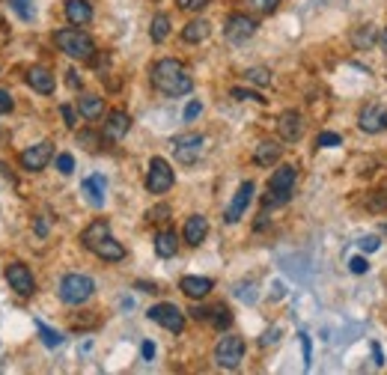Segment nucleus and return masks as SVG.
I'll use <instances>...</instances> for the list:
<instances>
[{"instance_id":"f257e3e1","label":"nucleus","mask_w":387,"mask_h":375,"mask_svg":"<svg viewBox=\"0 0 387 375\" xmlns=\"http://www.w3.org/2000/svg\"><path fill=\"white\" fill-rule=\"evenodd\" d=\"M149 81H153V87L164 96L170 98H179V96H188L194 90V81L185 69V63L173 60V57H164L158 63H153V69H149Z\"/></svg>"},{"instance_id":"f03ea898","label":"nucleus","mask_w":387,"mask_h":375,"mask_svg":"<svg viewBox=\"0 0 387 375\" xmlns=\"http://www.w3.org/2000/svg\"><path fill=\"white\" fill-rule=\"evenodd\" d=\"M295 182H298V167L295 164H280L272 179H268V194L262 197V206L265 209H280L292 200L295 191Z\"/></svg>"},{"instance_id":"7ed1b4c3","label":"nucleus","mask_w":387,"mask_h":375,"mask_svg":"<svg viewBox=\"0 0 387 375\" xmlns=\"http://www.w3.org/2000/svg\"><path fill=\"white\" fill-rule=\"evenodd\" d=\"M54 42H57V48L63 51V54L72 57V60L93 63V57H96V42H93L83 30H78V27L57 30V33H54Z\"/></svg>"},{"instance_id":"20e7f679","label":"nucleus","mask_w":387,"mask_h":375,"mask_svg":"<svg viewBox=\"0 0 387 375\" xmlns=\"http://www.w3.org/2000/svg\"><path fill=\"white\" fill-rule=\"evenodd\" d=\"M93 292H96V283L87 274H66L60 280V301L63 304H72V307L87 304L93 298Z\"/></svg>"},{"instance_id":"39448f33","label":"nucleus","mask_w":387,"mask_h":375,"mask_svg":"<svg viewBox=\"0 0 387 375\" xmlns=\"http://www.w3.org/2000/svg\"><path fill=\"white\" fill-rule=\"evenodd\" d=\"M244 361V339L235 337V334H227L217 339L215 346V364L221 369H239Z\"/></svg>"},{"instance_id":"423d86ee","label":"nucleus","mask_w":387,"mask_h":375,"mask_svg":"<svg viewBox=\"0 0 387 375\" xmlns=\"http://www.w3.org/2000/svg\"><path fill=\"white\" fill-rule=\"evenodd\" d=\"M203 152H206V138H203V134H197V131L179 134V138L173 140V155H176V161L185 164V167L197 164Z\"/></svg>"},{"instance_id":"0eeeda50","label":"nucleus","mask_w":387,"mask_h":375,"mask_svg":"<svg viewBox=\"0 0 387 375\" xmlns=\"http://www.w3.org/2000/svg\"><path fill=\"white\" fill-rule=\"evenodd\" d=\"M173 182H176V173L164 158L149 161V170H146V191L149 194H167L173 188Z\"/></svg>"},{"instance_id":"6e6552de","label":"nucleus","mask_w":387,"mask_h":375,"mask_svg":"<svg viewBox=\"0 0 387 375\" xmlns=\"http://www.w3.org/2000/svg\"><path fill=\"white\" fill-rule=\"evenodd\" d=\"M257 27H259L257 19H250V15H244V12H232L227 19V24H224V36L232 45H244L247 39H254Z\"/></svg>"},{"instance_id":"1a4fd4ad","label":"nucleus","mask_w":387,"mask_h":375,"mask_svg":"<svg viewBox=\"0 0 387 375\" xmlns=\"http://www.w3.org/2000/svg\"><path fill=\"white\" fill-rule=\"evenodd\" d=\"M149 322H155V325L167 328V331H173V334H182L185 331V313L179 310L176 304H155V307H149L146 310Z\"/></svg>"},{"instance_id":"9d476101","label":"nucleus","mask_w":387,"mask_h":375,"mask_svg":"<svg viewBox=\"0 0 387 375\" xmlns=\"http://www.w3.org/2000/svg\"><path fill=\"white\" fill-rule=\"evenodd\" d=\"M358 125L363 134H384L387 131V105L381 101H369L358 113Z\"/></svg>"},{"instance_id":"9b49d317","label":"nucleus","mask_w":387,"mask_h":375,"mask_svg":"<svg viewBox=\"0 0 387 375\" xmlns=\"http://www.w3.org/2000/svg\"><path fill=\"white\" fill-rule=\"evenodd\" d=\"M6 283H9V289H15V295H21V298H30L36 292V277H33V271L24 262L6 265Z\"/></svg>"},{"instance_id":"f8f14e48","label":"nucleus","mask_w":387,"mask_h":375,"mask_svg":"<svg viewBox=\"0 0 387 375\" xmlns=\"http://www.w3.org/2000/svg\"><path fill=\"white\" fill-rule=\"evenodd\" d=\"M54 158V146L48 143V140H42V143H33V146H27L24 152H21V167L27 170V173H39V170H45L48 167V161Z\"/></svg>"},{"instance_id":"ddd939ff","label":"nucleus","mask_w":387,"mask_h":375,"mask_svg":"<svg viewBox=\"0 0 387 375\" xmlns=\"http://www.w3.org/2000/svg\"><path fill=\"white\" fill-rule=\"evenodd\" d=\"M254 194H257V185L250 182V179L239 185V191H235L229 209H227V215H224L227 224H239V220L244 217V212H247V206H250V200H254Z\"/></svg>"},{"instance_id":"4468645a","label":"nucleus","mask_w":387,"mask_h":375,"mask_svg":"<svg viewBox=\"0 0 387 375\" xmlns=\"http://www.w3.org/2000/svg\"><path fill=\"white\" fill-rule=\"evenodd\" d=\"M277 131L286 143H298L301 134H304V116L298 111H283L280 119H277Z\"/></svg>"},{"instance_id":"2eb2a0df","label":"nucleus","mask_w":387,"mask_h":375,"mask_svg":"<svg viewBox=\"0 0 387 375\" xmlns=\"http://www.w3.org/2000/svg\"><path fill=\"white\" fill-rule=\"evenodd\" d=\"M90 250H93L102 262H123V260H125V247H123L120 242H116V238H113L110 232H108L105 238H98V242H96Z\"/></svg>"},{"instance_id":"dca6fc26","label":"nucleus","mask_w":387,"mask_h":375,"mask_svg":"<svg viewBox=\"0 0 387 375\" xmlns=\"http://www.w3.org/2000/svg\"><path fill=\"white\" fill-rule=\"evenodd\" d=\"M131 131V116L125 111H110L105 119V140H123Z\"/></svg>"},{"instance_id":"f3484780","label":"nucleus","mask_w":387,"mask_h":375,"mask_svg":"<svg viewBox=\"0 0 387 375\" xmlns=\"http://www.w3.org/2000/svg\"><path fill=\"white\" fill-rule=\"evenodd\" d=\"M206 235H209V220L203 215H191L188 220H185V230H182V238L188 242L191 247H200L206 242Z\"/></svg>"},{"instance_id":"a211bd4d","label":"nucleus","mask_w":387,"mask_h":375,"mask_svg":"<svg viewBox=\"0 0 387 375\" xmlns=\"http://www.w3.org/2000/svg\"><path fill=\"white\" fill-rule=\"evenodd\" d=\"M179 289H182V292L188 295L191 301H200V298H206L212 289H215V280H212V277H194V274H188V277L179 280Z\"/></svg>"},{"instance_id":"6ab92c4d","label":"nucleus","mask_w":387,"mask_h":375,"mask_svg":"<svg viewBox=\"0 0 387 375\" xmlns=\"http://www.w3.org/2000/svg\"><path fill=\"white\" fill-rule=\"evenodd\" d=\"M66 19H69L72 27H87L93 21L90 0H66Z\"/></svg>"},{"instance_id":"aec40b11","label":"nucleus","mask_w":387,"mask_h":375,"mask_svg":"<svg viewBox=\"0 0 387 375\" xmlns=\"http://www.w3.org/2000/svg\"><path fill=\"white\" fill-rule=\"evenodd\" d=\"M280 158H283V143H280V140H262V143L254 149V161H257L259 167H274Z\"/></svg>"},{"instance_id":"412c9836","label":"nucleus","mask_w":387,"mask_h":375,"mask_svg":"<svg viewBox=\"0 0 387 375\" xmlns=\"http://www.w3.org/2000/svg\"><path fill=\"white\" fill-rule=\"evenodd\" d=\"M27 83H30V90H36L42 96H51L54 93V75L45 69V66H33V69L27 72Z\"/></svg>"},{"instance_id":"4be33fe9","label":"nucleus","mask_w":387,"mask_h":375,"mask_svg":"<svg viewBox=\"0 0 387 375\" xmlns=\"http://www.w3.org/2000/svg\"><path fill=\"white\" fill-rule=\"evenodd\" d=\"M81 191H83V197L90 200V206L102 209V206H105V191H108V182H105V176H90V179H83Z\"/></svg>"},{"instance_id":"5701e85b","label":"nucleus","mask_w":387,"mask_h":375,"mask_svg":"<svg viewBox=\"0 0 387 375\" xmlns=\"http://www.w3.org/2000/svg\"><path fill=\"white\" fill-rule=\"evenodd\" d=\"M209 33H212V24L206 19H194V21H188L182 27V39L188 45H200V42L209 39Z\"/></svg>"},{"instance_id":"b1692460","label":"nucleus","mask_w":387,"mask_h":375,"mask_svg":"<svg viewBox=\"0 0 387 375\" xmlns=\"http://www.w3.org/2000/svg\"><path fill=\"white\" fill-rule=\"evenodd\" d=\"M155 253H158L161 260L176 257V253H179V235H176V230H161L155 235Z\"/></svg>"},{"instance_id":"393cba45","label":"nucleus","mask_w":387,"mask_h":375,"mask_svg":"<svg viewBox=\"0 0 387 375\" xmlns=\"http://www.w3.org/2000/svg\"><path fill=\"white\" fill-rule=\"evenodd\" d=\"M78 111H81V116L83 119H98L105 113V98H98V96H81L78 98Z\"/></svg>"},{"instance_id":"a878e982","label":"nucleus","mask_w":387,"mask_h":375,"mask_svg":"<svg viewBox=\"0 0 387 375\" xmlns=\"http://www.w3.org/2000/svg\"><path fill=\"white\" fill-rule=\"evenodd\" d=\"M108 232H110V224H108L105 217H98V220H93V224H90L87 230L81 232V242H83V247L90 250V247H93V245L98 242V238H105Z\"/></svg>"},{"instance_id":"bb28decb","label":"nucleus","mask_w":387,"mask_h":375,"mask_svg":"<svg viewBox=\"0 0 387 375\" xmlns=\"http://www.w3.org/2000/svg\"><path fill=\"white\" fill-rule=\"evenodd\" d=\"M376 42H378V30L373 24H363V27H358L355 33H351V45H355L358 51H369Z\"/></svg>"},{"instance_id":"cd10ccee","label":"nucleus","mask_w":387,"mask_h":375,"mask_svg":"<svg viewBox=\"0 0 387 375\" xmlns=\"http://www.w3.org/2000/svg\"><path fill=\"white\" fill-rule=\"evenodd\" d=\"M149 36H153V42H164L167 36H170V15L158 12L153 19V27H149Z\"/></svg>"},{"instance_id":"c85d7f7f","label":"nucleus","mask_w":387,"mask_h":375,"mask_svg":"<svg viewBox=\"0 0 387 375\" xmlns=\"http://www.w3.org/2000/svg\"><path fill=\"white\" fill-rule=\"evenodd\" d=\"M209 322H212V325H215L217 331L229 328V325H232V313H229V307H224V304L212 307V313H209Z\"/></svg>"},{"instance_id":"c756f323","label":"nucleus","mask_w":387,"mask_h":375,"mask_svg":"<svg viewBox=\"0 0 387 375\" xmlns=\"http://www.w3.org/2000/svg\"><path fill=\"white\" fill-rule=\"evenodd\" d=\"M36 328H39V334H42V343L48 346V349H57L60 343H63V337L57 334V331H51L45 325V322H36Z\"/></svg>"},{"instance_id":"7c9ffc66","label":"nucleus","mask_w":387,"mask_h":375,"mask_svg":"<svg viewBox=\"0 0 387 375\" xmlns=\"http://www.w3.org/2000/svg\"><path fill=\"white\" fill-rule=\"evenodd\" d=\"M244 4H247V9H254L259 15H268V12H274L283 0H244Z\"/></svg>"},{"instance_id":"2f4dec72","label":"nucleus","mask_w":387,"mask_h":375,"mask_svg":"<svg viewBox=\"0 0 387 375\" xmlns=\"http://www.w3.org/2000/svg\"><path fill=\"white\" fill-rule=\"evenodd\" d=\"M244 78H247L250 83H259V87H268V83H272V72L262 69V66H257V69H247Z\"/></svg>"},{"instance_id":"473e14b6","label":"nucleus","mask_w":387,"mask_h":375,"mask_svg":"<svg viewBox=\"0 0 387 375\" xmlns=\"http://www.w3.org/2000/svg\"><path fill=\"white\" fill-rule=\"evenodd\" d=\"M105 138V134H102ZM102 138H98L96 131H81L78 134V143L83 146V149H90V152H98V146H102Z\"/></svg>"},{"instance_id":"72a5a7b5","label":"nucleus","mask_w":387,"mask_h":375,"mask_svg":"<svg viewBox=\"0 0 387 375\" xmlns=\"http://www.w3.org/2000/svg\"><path fill=\"white\" fill-rule=\"evenodd\" d=\"M229 96H232L235 101H259V105H265V98H262L259 93H254V90H242V87H232V90H229Z\"/></svg>"},{"instance_id":"f704fd0d","label":"nucleus","mask_w":387,"mask_h":375,"mask_svg":"<svg viewBox=\"0 0 387 375\" xmlns=\"http://www.w3.org/2000/svg\"><path fill=\"white\" fill-rule=\"evenodd\" d=\"M340 143H343V138H340V134H334V131H322V134H319V140H316V146H322V149H334Z\"/></svg>"},{"instance_id":"c9c22d12","label":"nucleus","mask_w":387,"mask_h":375,"mask_svg":"<svg viewBox=\"0 0 387 375\" xmlns=\"http://www.w3.org/2000/svg\"><path fill=\"white\" fill-rule=\"evenodd\" d=\"M212 4V0H176V6L182 12H200V9H206Z\"/></svg>"},{"instance_id":"e433bc0d","label":"nucleus","mask_w":387,"mask_h":375,"mask_svg":"<svg viewBox=\"0 0 387 375\" xmlns=\"http://www.w3.org/2000/svg\"><path fill=\"white\" fill-rule=\"evenodd\" d=\"M57 170L63 176H72V170H75V158L69 155V152H63V155H57Z\"/></svg>"},{"instance_id":"4c0bfd02","label":"nucleus","mask_w":387,"mask_h":375,"mask_svg":"<svg viewBox=\"0 0 387 375\" xmlns=\"http://www.w3.org/2000/svg\"><path fill=\"white\" fill-rule=\"evenodd\" d=\"M146 217L153 220V224H164V220L170 217V206H155V209H149Z\"/></svg>"},{"instance_id":"58836bf2","label":"nucleus","mask_w":387,"mask_h":375,"mask_svg":"<svg viewBox=\"0 0 387 375\" xmlns=\"http://www.w3.org/2000/svg\"><path fill=\"white\" fill-rule=\"evenodd\" d=\"M9 4H12V9H15V12H19V15H21V19H24V21H30V19H33L30 0H9Z\"/></svg>"},{"instance_id":"ea45409f","label":"nucleus","mask_w":387,"mask_h":375,"mask_svg":"<svg viewBox=\"0 0 387 375\" xmlns=\"http://www.w3.org/2000/svg\"><path fill=\"white\" fill-rule=\"evenodd\" d=\"M60 113H63V123H66V128H75V125H78V116H75L72 105H60Z\"/></svg>"},{"instance_id":"a19ab883","label":"nucleus","mask_w":387,"mask_h":375,"mask_svg":"<svg viewBox=\"0 0 387 375\" xmlns=\"http://www.w3.org/2000/svg\"><path fill=\"white\" fill-rule=\"evenodd\" d=\"M200 113H203V105H200V101H191V105L185 108V123H194Z\"/></svg>"},{"instance_id":"79ce46f5","label":"nucleus","mask_w":387,"mask_h":375,"mask_svg":"<svg viewBox=\"0 0 387 375\" xmlns=\"http://www.w3.org/2000/svg\"><path fill=\"white\" fill-rule=\"evenodd\" d=\"M12 108H15V101H12L9 90H0V116H4V113H9Z\"/></svg>"},{"instance_id":"37998d69","label":"nucleus","mask_w":387,"mask_h":375,"mask_svg":"<svg viewBox=\"0 0 387 375\" xmlns=\"http://www.w3.org/2000/svg\"><path fill=\"white\" fill-rule=\"evenodd\" d=\"M378 245H381V242H378L376 235H366V238H361V250H366V253H369V250L376 253V250H378Z\"/></svg>"},{"instance_id":"c03bdc74","label":"nucleus","mask_w":387,"mask_h":375,"mask_svg":"<svg viewBox=\"0 0 387 375\" xmlns=\"http://www.w3.org/2000/svg\"><path fill=\"white\" fill-rule=\"evenodd\" d=\"M349 268H351V274H363V271H366V260L363 257L349 260Z\"/></svg>"},{"instance_id":"a18cd8bd","label":"nucleus","mask_w":387,"mask_h":375,"mask_svg":"<svg viewBox=\"0 0 387 375\" xmlns=\"http://www.w3.org/2000/svg\"><path fill=\"white\" fill-rule=\"evenodd\" d=\"M209 313H212L209 307H194V310H191V316H194L197 322H209Z\"/></svg>"},{"instance_id":"49530a36","label":"nucleus","mask_w":387,"mask_h":375,"mask_svg":"<svg viewBox=\"0 0 387 375\" xmlns=\"http://www.w3.org/2000/svg\"><path fill=\"white\" fill-rule=\"evenodd\" d=\"M140 354H143V361H153V357H155V343H149V339H146V343L140 346Z\"/></svg>"},{"instance_id":"de8ad7c7","label":"nucleus","mask_w":387,"mask_h":375,"mask_svg":"<svg viewBox=\"0 0 387 375\" xmlns=\"http://www.w3.org/2000/svg\"><path fill=\"white\" fill-rule=\"evenodd\" d=\"M66 83H69L72 90H81V78H78V72H75V69L66 72Z\"/></svg>"},{"instance_id":"09e8293b","label":"nucleus","mask_w":387,"mask_h":375,"mask_svg":"<svg viewBox=\"0 0 387 375\" xmlns=\"http://www.w3.org/2000/svg\"><path fill=\"white\" fill-rule=\"evenodd\" d=\"M277 339H280V331H268L262 337V346H272V343H277Z\"/></svg>"},{"instance_id":"8fccbe9b","label":"nucleus","mask_w":387,"mask_h":375,"mask_svg":"<svg viewBox=\"0 0 387 375\" xmlns=\"http://www.w3.org/2000/svg\"><path fill=\"white\" fill-rule=\"evenodd\" d=\"M301 343H304V361L310 364V339H307L304 334H301Z\"/></svg>"},{"instance_id":"3c124183","label":"nucleus","mask_w":387,"mask_h":375,"mask_svg":"<svg viewBox=\"0 0 387 375\" xmlns=\"http://www.w3.org/2000/svg\"><path fill=\"white\" fill-rule=\"evenodd\" d=\"M140 289H143V292H161V289H158L155 283H140Z\"/></svg>"},{"instance_id":"603ef678","label":"nucleus","mask_w":387,"mask_h":375,"mask_svg":"<svg viewBox=\"0 0 387 375\" xmlns=\"http://www.w3.org/2000/svg\"><path fill=\"white\" fill-rule=\"evenodd\" d=\"M36 232H39V235H45V232H48V224H45V220H42V217L36 220Z\"/></svg>"},{"instance_id":"864d4df0","label":"nucleus","mask_w":387,"mask_h":375,"mask_svg":"<svg viewBox=\"0 0 387 375\" xmlns=\"http://www.w3.org/2000/svg\"><path fill=\"white\" fill-rule=\"evenodd\" d=\"M378 42H381V51H384V54H387V30L381 33V39H378Z\"/></svg>"}]
</instances>
